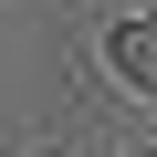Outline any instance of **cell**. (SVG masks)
<instances>
[{"mask_svg":"<svg viewBox=\"0 0 157 157\" xmlns=\"http://www.w3.org/2000/svg\"><path fill=\"white\" fill-rule=\"evenodd\" d=\"M105 73H115L136 105H157V11H126V21H105Z\"/></svg>","mask_w":157,"mask_h":157,"instance_id":"1","label":"cell"},{"mask_svg":"<svg viewBox=\"0 0 157 157\" xmlns=\"http://www.w3.org/2000/svg\"><path fill=\"white\" fill-rule=\"evenodd\" d=\"M147 11H157V0H147Z\"/></svg>","mask_w":157,"mask_h":157,"instance_id":"2","label":"cell"}]
</instances>
